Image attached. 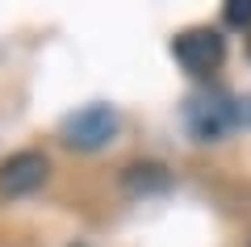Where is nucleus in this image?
<instances>
[{
	"label": "nucleus",
	"instance_id": "1",
	"mask_svg": "<svg viewBox=\"0 0 251 247\" xmlns=\"http://www.w3.org/2000/svg\"><path fill=\"white\" fill-rule=\"evenodd\" d=\"M172 55H176V63L188 76H209L226 59V38L218 29H209V26H197V29H184L172 42Z\"/></svg>",
	"mask_w": 251,
	"mask_h": 247
},
{
	"label": "nucleus",
	"instance_id": "2",
	"mask_svg": "<svg viewBox=\"0 0 251 247\" xmlns=\"http://www.w3.org/2000/svg\"><path fill=\"white\" fill-rule=\"evenodd\" d=\"M113 130H117V113L109 105H88V109H80V113H72L63 122V138L72 142V147H80V151L105 147L113 138Z\"/></svg>",
	"mask_w": 251,
	"mask_h": 247
},
{
	"label": "nucleus",
	"instance_id": "3",
	"mask_svg": "<svg viewBox=\"0 0 251 247\" xmlns=\"http://www.w3.org/2000/svg\"><path fill=\"white\" fill-rule=\"evenodd\" d=\"M230 126H234V105L226 97H193L188 101V130L201 142L222 138Z\"/></svg>",
	"mask_w": 251,
	"mask_h": 247
},
{
	"label": "nucleus",
	"instance_id": "4",
	"mask_svg": "<svg viewBox=\"0 0 251 247\" xmlns=\"http://www.w3.org/2000/svg\"><path fill=\"white\" fill-rule=\"evenodd\" d=\"M46 155H38V151H17V155L0 168V193L4 197H25L34 193V189H42L46 180Z\"/></svg>",
	"mask_w": 251,
	"mask_h": 247
},
{
	"label": "nucleus",
	"instance_id": "5",
	"mask_svg": "<svg viewBox=\"0 0 251 247\" xmlns=\"http://www.w3.org/2000/svg\"><path fill=\"white\" fill-rule=\"evenodd\" d=\"M126 189L130 193H159V189H168V172L159 164H134V168H126Z\"/></svg>",
	"mask_w": 251,
	"mask_h": 247
},
{
	"label": "nucleus",
	"instance_id": "6",
	"mask_svg": "<svg viewBox=\"0 0 251 247\" xmlns=\"http://www.w3.org/2000/svg\"><path fill=\"white\" fill-rule=\"evenodd\" d=\"M226 26H251V0H226Z\"/></svg>",
	"mask_w": 251,
	"mask_h": 247
},
{
	"label": "nucleus",
	"instance_id": "7",
	"mask_svg": "<svg viewBox=\"0 0 251 247\" xmlns=\"http://www.w3.org/2000/svg\"><path fill=\"white\" fill-rule=\"evenodd\" d=\"M234 122H243V126H251V92L243 101H234Z\"/></svg>",
	"mask_w": 251,
	"mask_h": 247
},
{
	"label": "nucleus",
	"instance_id": "8",
	"mask_svg": "<svg viewBox=\"0 0 251 247\" xmlns=\"http://www.w3.org/2000/svg\"><path fill=\"white\" fill-rule=\"evenodd\" d=\"M247 55H251V38H247Z\"/></svg>",
	"mask_w": 251,
	"mask_h": 247
},
{
	"label": "nucleus",
	"instance_id": "9",
	"mask_svg": "<svg viewBox=\"0 0 251 247\" xmlns=\"http://www.w3.org/2000/svg\"><path fill=\"white\" fill-rule=\"evenodd\" d=\"M75 247H88V243H75Z\"/></svg>",
	"mask_w": 251,
	"mask_h": 247
}]
</instances>
